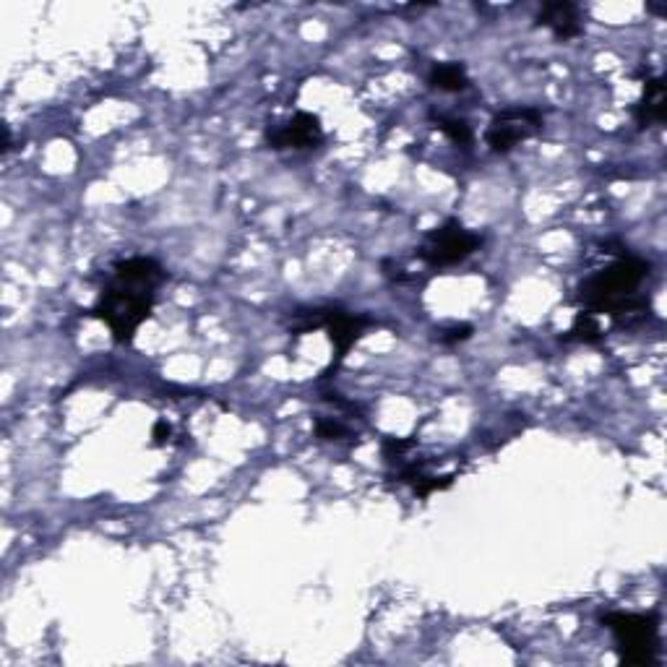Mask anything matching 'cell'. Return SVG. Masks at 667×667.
Listing matches in <instances>:
<instances>
[{
	"mask_svg": "<svg viewBox=\"0 0 667 667\" xmlns=\"http://www.w3.org/2000/svg\"><path fill=\"white\" fill-rule=\"evenodd\" d=\"M652 266L644 258H618L608 269L597 271L579 284V300L587 313H610V316H634L647 313V298H641L639 287L649 277Z\"/></svg>",
	"mask_w": 667,
	"mask_h": 667,
	"instance_id": "cell-1",
	"label": "cell"
},
{
	"mask_svg": "<svg viewBox=\"0 0 667 667\" xmlns=\"http://www.w3.org/2000/svg\"><path fill=\"white\" fill-rule=\"evenodd\" d=\"M11 152V131H8V126L3 128V154Z\"/></svg>",
	"mask_w": 667,
	"mask_h": 667,
	"instance_id": "cell-19",
	"label": "cell"
},
{
	"mask_svg": "<svg viewBox=\"0 0 667 667\" xmlns=\"http://www.w3.org/2000/svg\"><path fill=\"white\" fill-rule=\"evenodd\" d=\"M602 626L613 634L618 657L628 667H647L660 652V621L654 613H608Z\"/></svg>",
	"mask_w": 667,
	"mask_h": 667,
	"instance_id": "cell-3",
	"label": "cell"
},
{
	"mask_svg": "<svg viewBox=\"0 0 667 667\" xmlns=\"http://www.w3.org/2000/svg\"><path fill=\"white\" fill-rule=\"evenodd\" d=\"M483 245V235L472 230H464L462 222L449 219L446 225L436 227L425 235L423 245L417 248V258L425 261L433 269H446L467 261L472 253Z\"/></svg>",
	"mask_w": 667,
	"mask_h": 667,
	"instance_id": "cell-5",
	"label": "cell"
},
{
	"mask_svg": "<svg viewBox=\"0 0 667 667\" xmlns=\"http://www.w3.org/2000/svg\"><path fill=\"white\" fill-rule=\"evenodd\" d=\"M316 436L321 438V441H342V438L347 436V428H344L339 420H334V417H318Z\"/></svg>",
	"mask_w": 667,
	"mask_h": 667,
	"instance_id": "cell-15",
	"label": "cell"
},
{
	"mask_svg": "<svg viewBox=\"0 0 667 667\" xmlns=\"http://www.w3.org/2000/svg\"><path fill=\"white\" fill-rule=\"evenodd\" d=\"M113 279L139 284V287H149V290H157L159 284L167 279V271H165V266L159 264V261H154V258L131 256V258H123V261H115Z\"/></svg>",
	"mask_w": 667,
	"mask_h": 667,
	"instance_id": "cell-9",
	"label": "cell"
},
{
	"mask_svg": "<svg viewBox=\"0 0 667 667\" xmlns=\"http://www.w3.org/2000/svg\"><path fill=\"white\" fill-rule=\"evenodd\" d=\"M154 292L157 290L110 277V284L100 292V300L89 313L110 329L115 342L131 344L141 324L152 318Z\"/></svg>",
	"mask_w": 667,
	"mask_h": 667,
	"instance_id": "cell-2",
	"label": "cell"
},
{
	"mask_svg": "<svg viewBox=\"0 0 667 667\" xmlns=\"http://www.w3.org/2000/svg\"><path fill=\"white\" fill-rule=\"evenodd\" d=\"M370 324L373 321L368 316H357V313L342 311V308H316V311L298 313V324L292 326V334H308L313 329L329 331V339L337 352L331 368H339Z\"/></svg>",
	"mask_w": 667,
	"mask_h": 667,
	"instance_id": "cell-4",
	"label": "cell"
},
{
	"mask_svg": "<svg viewBox=\"0 0 667 667\" xmlns=\"http://www.w3.org/2000/svg\"><path fill=\"white\" fill-rule=\"evenodd\" d=\"M428 84L430 89H438V92L446 94H459L464 89H469V76L464 63H456V60H446V63H436L428 73Z\"/></svg>",
	"mask_w": 667,
	"mask_h": 667,
	"instance_id": "cell-11",
	"label": "cell"
},
{
	"mask_svg": "<svg viewBox=\"0 0 667 667\" xmlns=\"http://www.w3.org/2000/svg\"><path fill=\"white\" fill-rule=\"evenodd\" d=\"M537 27L550 29L555 40L563 42L574 40V37L584 32L579 8L571 0H548V3H542L540 14H537Z\"/></svg>",
	"mask_w": 667,
	"mask_h": 667,
	"instance_id": "cell-8",
	"label": "cell"
},
{
	"mask_svg": "<svg viewBox=\"0 0 667 667\" xmlns=\"http://www.w3.org/2000/svg\"><path fill=\"white\" fill-rule=\"evenodd\" d=\"M472 326L469 324H454L449 326V329H441L438 331V342L441 344H456V342H467L469 337H472Z\"/></svg>",
	"mask_w": 667,
	"mask_h": 667,
	"instance_id": "cell-16",
	"label": "cell"
},
{
	"mask_svg": "<svg viewBox=\"0 0 667 667\" xmlns=\"http://www.w3.org/2000/svg\"><path fill=\"white\" fill-rule=\"evenodd\" d=\"M170 433H172L170 425H167L165 420H159V423L154 425V430H152L154 443H157V446H162V443H167V438H170Z\"/></svg>",
	"mask_w": 667,
	"mask_h": 667,
	"instance_id": "cell-18",
	"label": "cell"
},
{
	"mask_svg": "<svg viewBox=\"0 0 667 667\" xmlns=\"http://www.w3.org/2000/svg\"><path fill=\"white\" fill-rule=\"evenodd\" d=\"M269 149H316L324 144V128L313 113H295L290 120L266 131Z\"/></svg>",
	"mask_w": 667,
	"mask_h": 667,
	"instance_id": "cell-7",
	"label": "cell"
},
{
	"mask_svg": "<svg viewBox=\"0 0 667 667\" xmlns=\"http://www.w3.org/2000/svg\"><path fill=\"white\" fill-rule=\"evenodd\" d=\"M667 115V97H665V81L649 79L644 84V94L634 107V118L639 128L662 126Z\"/></svg>",
	"mask_w": 667,
	"mask_h": 667,
	"instance_id": "cell-10",
	"label": "cell"
},
{
	"mask_svg": "<svg viewBox=\"0 0 667 667\" xmlns=\"http://www.w3.org/2000/svg\"><path fill=\"white\" fill-rule=\"evenodd\" d=\"M454 483V477H425V475H420V477H415V480H412V488H415V493L420 498H428L430 493H438V490H446L449 488V485Z\"/></svg>",
	"mask_w": 667,
	"mask_h": 667,
	"instance_id": "cell-14",
	"label": "cell"
},
{
	"mask_svg": "<svg viewBox=\"0 0 667 667\" xmlns=\"http://www.w3.org/2000/svg\"><path fill=\"white\" fill-rule=\"evenodd\" d=\"M566 339H576V342H584V344H595L602 339V329L600 324H597L595 313H579L574 321V329L568 331Z\"/></svg>",
	"mask_w": 667,
	"mask_h": 667,
	"instance_id": "cell-12",
	"label": "cell"
},
{
	"mask_svg": "<svg viewBox=\"0 0 667 667\" xmlns=\"http://www.w3.org/2000/svg\"><path fill=\"white\" fill-rule=\"evenodd\" d=\"M542 131V113L537 107H509L490 120L485 144L496 154H509L516 144L532 139Z\"/></svg>",
	"mask_w": 667,
	"mask_h": 667,
	"instance_id": "cell-6",
	"label": "cell"
},
{
	"mask_svg": "<svg viewBox=\"0 0 667 667\" xmlns=\"http://www.w3.org/2000/svg\"><path fill=\"white\" fill-rule=\"evenodd\" d=\"M438 128H441V133L446 136L449 141H454L456 146H462V149H467L469 144H472V128H469V123L464 118H438Z\"/></svg>",
	"mask_w": 667,
	"mask_h": 667,
	"instance_id": "cell-13",
	"label": "cell"
},
{
	"mask_svg": "<svg viewBox=\"0 0 667 667\" xmlns=\"http://www.w3.org/2000/svg\"><path fill=\"white\" fill-rule=\"evenodd\" d=\"M412 443H415V441H394V438H386V443H384V454H386V456L404 454V451L410 449Z\"/></svg>",
	"mask_w": 667,
	"mask_h": 667,
	"instance_id": "cell-17",
	"label": "cell"
}]
</instances>
